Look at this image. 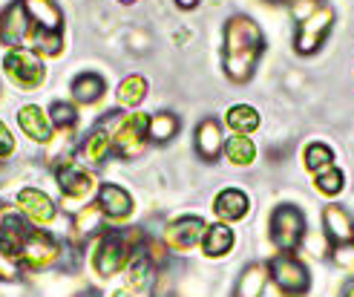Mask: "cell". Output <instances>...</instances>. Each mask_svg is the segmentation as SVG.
<instances>
[{
  "instance_id": "d6986e66",
  "label": "cell",
  "mask_w": 354,
  "mask_h": 297,
  "mask_svg": "<svg viewBox=\"0 0 354 297\" xmlns=\"http://www.w3.org/2000/svg\"><path fill=\"white\" fill-rule=\"evenodd\" d=\"M214 211H216L219 222H236V219L248 217V211H251V199H248V194L239 188H225L214 199Z\"/></svg>"
},
{
  "instance_id": "f1b7e54d",
  "label": "cell",
  "mask_w": 354,
  "mask_h": 297,
  "mask_svg": "<svg viewBox=\"0 0 354 297\" xmlns=\"http://www.w3.org/2000/svg\"><path fill=\"white\" fill-rule=\"evenodd\" d=\"M127 271H130V283H133V289H136V291L147 289V286H150V280H153V274H156L153 263H150V260L145 257V251H141V249H138V251L130 257Z\"/></svg>"
},
{
  "instance_id": "7402d4cb",
  "label": "cell",
  "mask_w": 354,
  "mask_h": 297,
  "mask_svg": "<svg viewBox=\"0 0 354 297\" xmlns=\"http://www.w3.org/2000/svg\"><path fill=\"white\" fill-rule=\"evenodd\" d=\"M179 130H182V118L176 116V113H170V110L156 113L147 121V138H150L153 145H167Z\"/></svg>"
},
{
  "instance_id": "d590c367",
  "label": "cell",
  "mask_w": 354,
  "mask_h": 297,
  "mask_svg": "<svg viewBox=\"0 0 354 297\" xmlns=\"http://www.w3.org/2000/svg\"><path fill=\"white\" fill-rule=\"evenodd\" d=\"M331 260L337 263L340 269L354 271V242H340V246L331 249Z\"/></svg>"
},
{
  "instance_id": "e575fe53",
  "label": "cell",
  "mask_w": 354,
  "mask_h": 297,
  "mask_svg": "<svg viewBox=\"0 0 354 297\" xmlns=\"http://www.w3.org/2000/svg\"><path fill=\"white\" fill-rule=\"evenodd\" d=\"M21 277V263L6 249H0V280H17Z\"/></svg>"
},
{
  "instance_id": "1f68e13d",
  "label": "cell",
  "mask_w": 354,
  "mask_h": 297,
  "mask_svg": "<svg viewBox=\"0 0 354 297\" xmlns=\"http://www.w3.org/2000/svg\"><path fill=\"white\" fill-rule=\"evenodd\" d=\"M306 168L311 173H320V170H328L334 168V150L323 142H311L306 147Z\"/></svg>"
},
{
  "instance_id": "4fadbf2b",
  "label": "cell",
  "mask_w": 354,
  "mask_h": 297,
  "mask_svg": "<svg viewBox=\"0 0 354 297\" xmlns=\"http://www.w3.org/2000/svg\"><path fill=\"white\" fill-rule=\"evenodd\" d=\"M29 29H32V24H29V15L21 0H15V3H9L0 12V44L3 46L15 49L17 44H24Z\"/></svg>"
},
{
  "instance_id": "836d02e7",
  "label": "cell",
  "mask_w": 354,
  "mask_h": 297,
  "mask_svg": "<svg viewBox=\"0 0 354 297\" xmlns=\"http://www.w3.org/2000/svg\"><path fill=\"white\" fill-rule=\"evenodd\" d=\"M32 41H35V49L44 52V55H61V49H64V32H44V29H35Z\"/></svg>"
},
{
  "instance_id": "8d00e7d4",
  "label": "cell",
  "mask_w": 354,
  "mask_h": 297,
  "mask_svg": "<svg viewBox=\"0 0 354 297\" xmlns=\"http://www.w3.org/2000/svg\"><path fill=\"white\" fill-rule=\"evenodd\" d=\"M141 251H145V257L153 263V269H158V266H165V263H167V251H165L162 242L145 240V242H141Z\"/></svg>"
},
{
  "instance_id": "5b68a950",
  "label": "cell",
  "mask_w": 354,
  "mask_h": 297,
  "mask_svg": "<svg viewBox=\"0 0 354 297\" xmlns=\"http://www.w3.org/2000/svg\"><path fill=\"white\" fill-rule=\"evenodd\" d=\"M118 121H121V113L113 110V113H107V116H101L95 125L90 127V133L81 138L78 153H81V162H84V165H101V162L110 156V150H113V136H115Z\"/></svg>"
},
{
  "instance_id": "f35d334b",
  "label": "cell",
  "mask_w": 354,
  "mask_h": 297,
  "mask_svg": "<svg viewBox=\"0 0 354 297\" xmlns=\"http://www.w3.org/2000/svg\"><path fill=\"white\" fill-rule=\"evenodd\" d=\"M176 6H179V9H196L199 0H176Z\"/></svg>"
},
{
  "instance_id": "7c38bea8",
  "label": "cell",
  "mask_w": 354,
  "mask_h": 297,
  "mask_svg": "<svg viewBox=\"0 0 354 297\" xmlns=\"http://www.w3.org/2000/svg\"><path fill=\"white\" fill-rule=\"evenodd\" d=\"M32 225L29 219L24 217V211L17 205H9V202H0V249L6 251H17L21 242L29 237Z\"/></svg>"
},
{
  "instance_id": "52a82bcc",
  "label": "cell",
  "mask_w": 354,
  "mask_h": 297,
  "mask_svg": "<svg viewBox=\"0 0 354 297\" xmlns=\"http://www.w3.org/2000/svg\"><path fill=\"white\" fill-rule=\"evenodd\" d=\"M15 257H17V263L26 269H49L61 260V242L49 231L32 228L29 237L21 242V249L15 251Z\"/></svg>"
},
{
  "instance_id": "cb8c5ba5",
  "label": "cell",
  "mask_w": 354,
  "mask_h": 297,
  "mask_svg": "<svg viewBox=\"0 0 354 297\" xmlns=\"http://www.w3.org/2000/svg\"><path fill=\"white\" fill-rule=\"evenodd\" d=\"M69 90H73V98L78 104H95L104 96V90H107V81H104L98 73H81L73 78V87H69Z\"/></svg>"
},
{
  "instance_id": "b9f144b4",
  "label": "cell",
  "mask_w": 354,
  "mask_h": 297,
  "mask_svg": "<svg viewBox=\"0 0 354 297\" xmlns=\"http://www.w3.org/2000/svg\"><path fill=\"white\" fill-rule=\"evenodd\" d=\"M113 297H136V294H130V291H115Z\"/></svg>"
},
{
  "instance_id": "74e56055",
  "label": "cell",
  "mask_w": 354,
  "mask_h": 297,
  "mask_svg": "<svg viewBox=\"0 0 354 297\" xmlns=\"http://www.w3.org/2000/svg\"><path fill=\"white\" fill-rule=\"evenodd\" d=\"M12 153H15V136L6 127V121L0 118V159H3V156H12Z\"/></svg>"
},
{
  "instance_id": "5bb4252c",
  "label": "cell",
  "mask_w": 354,
  "mask_h": 297,
  "mask_svg": "<svg viewBox=\"0 0 354 297\" xmlns=\"http://www.w3.org/2000/svg\"><path fill=\"white\" fill-rule=\"evenodd\" d=\"M17 208H21L24 217L32 219L35 225H49L58 217V205L38 188H24L21 194H17Z\"/></svg>"
},
{
  "instance_id": "484cf974",
  "label": "cell",
  "mask_w": 354,
  "mask_h": 297,
  "mask_svg": "<svg viewBox=\"0 0 354 297\" xmlns=\"http://www.w3.org/2000/svg\"><path fill=\"white\" fill-rule=\"evenodd\" d=\"M225 159L236 165V168H248V165H254L257 159V145L251 142V136H231L225 142Z\"/></svg>"
},
{
  "instance_id": "83f0119b",
  "label": "cell",
  "mask_w": 354,
  "mask_h": 297,
  "mask_svg": "<svg viewBox=\"0 0 354 297\" xmlns=\"http://www.w3.org/2000/svg\"><path fill=\"white\" fill-rule=\"evenodd\" d=\"M115 96H118V104H121V107L136 110L138 104L147 98V81L141 78V75H127V78L118 84Z\"/></svg>"
},
{
  "instance_id": "9a60e30c",
  "label": "cell",
  "mask_w": 354,
  "mask_h": 297,
  "mask_svg": "<svg viewBox=\"0 0 354 297\" xmlns=\"http://www.w3.org/2000/svg\"><path fill=\"white\" fill-rule=\"evenodd\" d=\"M193 145H196V153L199 159L205 162H216L222 150H225V136H222V125L210 116V118H202L196 125V136H193Z\"/></svg>"
},
{
  "instance_id": "8fae6325",
  "label": "cell",
  "mask_w": 354,
  "mask_h": 297,
  "mask_svg": "<svg viewBox=\"0 0 354 297\" xmlns=\"http://www.w3.org/2000/svg\"><path fill=\"white\" fill-rule=\"evenodd\" d=\"M207 234V225L202 217H179V219H173L167 225V231H165V240H167V246L173 251H187V249H196L202 246V240Z\"/></svg>"
},
{
  "instance_id": "7bdbcfd3",
  "label": "cell",
  "mask_w": 354,
  "mask_h": 297,
  "mask_svg": "<svg viewBox=\"0 0 354 297\" xmlns=\"http://www.w3.org/2000/svg\"><path fill=\"white\" fill-rule=\"evenodd\" d=\"M265 3H286V0H265Z\"/></svg>"
},
{
  "instance_id": "30bf717a",
  "label": "cell",
  "mask_w": 354,
  "mask_h": 297,
  "mask_svg": "<svg viewBox=\"0 0 354 297\" xmlns=\"http://www.w3.org/2000/svg\"><path fill=\"white\" fill-rule=\"evenodd\" d=\"M55 179H58V188H61L66 205H81V202L90 199L93 190H95V177L90 170H84L81 165H64V168H58Z\"/></svg>"
},
{
  "instance_id": "4dcf8cb0",
  "label": "cell",
  "mask_w": 354,
  "mask_h": 297,
  "mask_svg": "<svg viewBox=\"0 0 354 297\" xmlns=\"http://www.w3.org/2000/svg\"><path fill=\"white\" fill-rule=\"evenodd\" d=\"M104 219H107V217L101 214L98 205H86V208H81V211L75 214V228H78L81 237H93V234H98L104 228Z\"/></svg>"
},
{
  "instance_id": "3957f363",
  "label": "cell",
  "mask_w": 354,
  "mask_h": 297,
  "mask_svg": "<svg viewBox=\"0 0 354 297\" xmlns=\"http://www.w3.org/2000/svg\"><path fill=\"white\" fill-rule=\"evenodd\" d=\"M3 73H6V78L21 93H32V90H38V87L44 84L46 66H44L38 52L24 49V46H15V49L6 52V58H3Z\"/></svg>"
},
{
  "instance_id": "f546056e",
  "label": "cell",
  "mask_w": 354,
  "mask_h": 297,
  "mask_svg": "<svg viewBox=\"0 0 354 297\" xmlns=\"http://www.w3.org/2000/svg\"><path fill=\"white\" fill-rule=\"evenodd\" d=\"M314 188L320 190V194H326V197H337V194H343V188H346L343 170L334 165V168H328V170L314 173Z\"/></svg>"
},
{
  "instance_id": "ee69618b",
  "label": "cell",
  "mask_w": 354,
  "mask_h": 297,
  "mask_svg": "<svg viewBox=\"0 0 354 297\" xmlns=\"http://www.w3.org/2000/svg\"><path fill=\"white\" fill-rule=\"evenodd\" d=\"M121 3H136V0H121Z\"/></svg>"
},
{
  "instance_id": "277c9868",
  "label": "cell",
  "mask_w": 354,
  "mask_h": 297,
  "mask_svg": "<svg viewBox=\"0 0 354 297\" xmlns=\"http://www.w3.org/2000/svg\"><path fill=\"white\" fill-rule=\"evenodd\" d=\"M331 29H334V9L331 6H317L306 17H299L297 35H294V49L299 52V55H314V52L326 44Z\"/></svg>"
},
{
  "instance_id": "8992f818",
  "label": "cell",
  "mask_w": 354,
  "mask_h": 297,
  "mask_svg": "<svg viewBox=\"0 0 354 297\" xmlns=\"http://www.w3.org/2000/svg\"><path fill=\"white\" fill-rule=\"evenodd\" d=\"M306 237V217L297 205L282 202L271 214V240L279 251H294Z\"/></svg>"
},
{
  "instance_id": "d6a6232c",
  "label": "cell",
  "mask_w": 354,
  "mask_h": 297,
  "mask_svg": "<svg viewBox=\"0 0 354 297\" xmlns=\"http://www.w3.org/2000/svg\"><path fill=\"white\" fill-rule=\"evenodd\" d=\"M49 121H52V127H58V130H73L78 125V110L69 101H55L49 107Z\"/></svg>"
},
{
  "instance_id": "ac0fdd59",
  "label": "cell",
  "mask_w": 354,
  "mask_h": 297,
  "mask_svg": "<svg viewBox=\"0 0 354 297\" xmlns=\"http://www.w3.org/2000/svg\"><path fill=\"white\" fill-rule=\"evenodd\" d=\"M17 127H21L32 142H41L46 145L52 138V121H49V113H44L38 104H24L17 110Z\"/></svg>"
},
{
  "instance_id": "60d3db41",
  "label": "cell",
  "mask_w": 354,
  "mask_h": 297,
  "mask_svg": "<svg viewBox=\"0 0 354 297\" xmlns=\"http://www.w3.org/2000/svg\"><path fill=\"white\" fill-rule=\"evenodd\" d=\"M78 297H101V294H98V291H93V289H90V291H81V294H78Z\"/></svg>"
},
{
  "instance_id": "4316f807",
  "label": "cell",
  "mask_w": 354,
  "mask_h": 297,
  "mask_svg": "<svg viewBox=\"0 0 354 297\" xmlns=\"http://www.w3.org/2000/svg\"><path fill=\"white\" fill-rule=\"evenodd\" d=\"M225 121H227V127H231L234 133L251 136L259 127V113H257V107H251V104H234V107L227 110Z\"/></svg>"
},
{
  "instance_id": "6da1fadb",
  "label": "cell",
  "mask_w": 354,
  "mask_h": 297,
  "mask_svg": "<svg viewBox=\"0 0 354 297\" xmlns=\"http://www.w3.org/2000/svg\"><path fill=\"white\" fill-rule=\"evenodd\" d=\"M265 52V35L259 24L248 15H234L225 24L222 69L234 84H248L257 73V64Z\"/></svg>"
},
{
  "instance_id": "d4e9b609",
  "label": "cell",
  "mask_w": 354,
  "mask_h": 297,
  "mask_svg": "<svg viewBox=\"0 0 354 297\" xmlns=\"http://www.w3.org/2000/svg\"><path fill=\"white\" fill-rule=\"evenodd\" d=\"M49 150H46V165L52 168H64V165H73V153H75V138L69 136V130H61V136H52L49 138Z\"/></svg>"
},
{
  "instance_id": "603a6c76",
  "label": "cell",
  "mask_w": 354,
  "mask_h": 297,
  "mask_svg": "<svg viewBox=\"0 0 354 297\" xmlns=\"http://www.w3.org/2000/svg\"><path fill=\"white\" fill-rule=\"evenodd\" d=\"M265 280H268V266H262V263L245 266V271L239 274V280H236L234 297H262Z\"/></svg>"
},
{
  "instance_id": "2e32d148",
  "label": "cell",
  "mask_w": 354,
  "mask_h": 297,
  "mask_svg": "<svg viewBox=\"0 0 354 297\" xmlns=\"http://www.w3.org/2000/svg\"><path fill=\"white\" fill-rule=\"evenodd\" d=\"M95 205L101 208V214L107 219H113V222H121V219H127L133 214V197L121 185H110V182L98 188Z\"/></svg>"
},
{
  "instance_id": "9c48e42d",
  "label": "cell",
  "mask_w": 354,
  "mask_h": 297,
  "mask_svg": "<svg viewBox=\"0 0 354 297\" xmlns=\"http://www.w3.org/2000/svg\"><path fill=\"white\" fill-rule=\"evenodd\" d=\"M147 121H150V116H145V113H133L118 121L115 136H113V153L118 159H136V156L147 147V142H150Z\"/></svg>"
},
{
  "instance_id": "e0dca14e",
  "label": "cell",
  "mask_w": 354,
  "mask_h": 297,
  "mask_svg": "<svg viewBox=\"0 0 354 297\" xmlns=\"http://www.w3.org/2000/svg\"><path fill=\"white\" fill-rule=\"evenodd\" d=\"M29 24H35V29L44 32H64V12L55 0H21Z\"/></svg>"
},
{
  "instance_id": "7a4b0ae2",
  "label": "cell",
  "mask_w": 354,
  "mask_h": 297,
  "mask_svg": "<svg viewBox=\"0 0 354 297\" xmlns=\"http://www.w3.org/2000/svg\"><path fill=\"white\" fill-rule=\"evenodd\" d=\"M145 242V234L138 228H124V231H107L98 246H95V254H93V269L101 274V277H113L118 274L124 266L130 263V257L141 249Z\"/></svg>"
},
{
  "instance_id": "ffe728a7",
  "label": "cell",
  "mask_w": 354,
  "mask_h": 297,
  "mask_svg": "<svg viewBox=\"0 0 354 297\" xmlns=\"http://www.w3.org/2000/svg\"><path fill=\"white\" fill-rule=\"evenodd\" d=\"M323 228L326 237L340 246V242H354V219L348 217V211H343L340 205H326L323 208Z\"/></svg>"
},
{
  "instance_id": "ba28073f",
  "label": "cell",
  "mask_w": 354,
  "mask_h": 297,
  "mask_svg": "<svg viewBox=\"0 0 354 297\" xmlns=\"http://www.w3.org/2000/svg\"><path fill=\"white\" fill-rule=\"evenodd\" d=\"M268 274H271V280L279 286V291H286V294H306L311 289V277H308V269L299 263V260L291 254V251H279L274 260H271V266H268Z\"/></svg>"
},
{
  "instance_id": "ab89813d",
  "label": "cell",
  "mask_w": 354,
  "mask_h": 297,
  "mask_svg": "<svg viewBox=\"0 0 354 297\" xmlns=\"http://www.w3.org/2000/svg\"><path fill=\"white\" fill-rule=\"evenodd\" d=\"M343 297H354V277L343 286Z\"/></svg>"
},
{
  "instance_id": "44dd1931",
  "label": "cell",
  "mask_w": 354,
  "mask_h": 297,
  "mask_svg": "<svg viewBox=\"0 0 354 297\" xmlns=\"http://www.w3.org/2000/svg\"><path fill=\"white\" fill-rule=\"evenodd\" d=\"M234 242H236V237H234L231 225H227V222H216V225H207V234L202 240V251H205V257L216 260V257L231 254Z\"/></svg>"
}]
</instances>
